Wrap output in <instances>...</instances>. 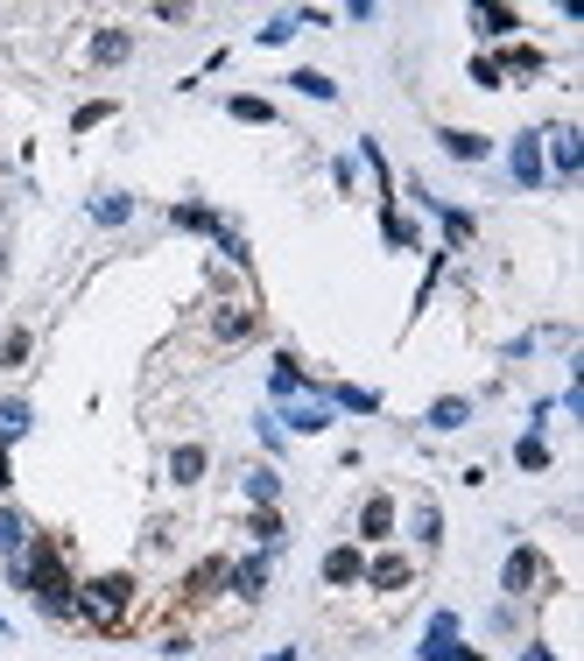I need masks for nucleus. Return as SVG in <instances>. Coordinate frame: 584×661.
Segmentation results:
<instances>
[{
  "instance_id": "1",
  "label": "nucleus",
  "mask_w": 584,
  "mask_h": 661,
  "mask_svg": "<svg viewBox=\"0 0 584 661\" xmlns=\"http://www.w3.org/2000/svg\"><path fill=\"white\" fill-rule=\"evenodd\" d=\"M78 620L99 626V634H120V626L134 620V577H120V570H107V577H85V584H78Z\"/></svg>"
},
{
  "instance_id": "2",
  "label": "nucleus",
  "mask_w": 584,
  "mask_h": 661,
  "mask_svg": "<svg viewBox=\"0 0 584 661\" xmlns=\"http://www.w3.org/2000/svg\"><path fill=\"white\" fill-rule=\"evenodd\" d=\"M500 591L507 598H535V591H549V563H543V549H514L500 563Z\"/></svg>"
},
{
  "instance_id": "3",
  "label": "nucleus",
  "mask_w": 584,
  "mask_h": 661,
  "mask_svg": "<svg viewBox=\"0 0 584 661\" xmlns=\"http://www.w3.org/2000/svg\"><path fill=\"white\" fill-rule=\"evenodd\" d=\"M543 170L557 176V184H571V176L584 170V134L577 127H549L543 134Z\"/></svg>"
},
{
  "instance_id": "4",
  "label": "nucleus",
  "mask_w": 584,
  "mask_h": 661,
  "mask_svg": "<svg viewBox=\"0 0 584 661\" xmlns=\"http://www.w3.org/2000/svg\"><path fill=\"white\" fill-rule=\"evenodd\" d=\"M275 423H282V429H296V437H318V429L332 423V401H303V395H296V401H282Z\"/></svg>"
},
{
  "instance_id": "5",
  "label": "nucleus",
  "mask_w": 584,
  "mask_h": 661,
  "mask_svg": "<svg viewBox=\"0 0 584 661\" xmlns=\"http://www.w3.org/2000/svg\"><path fill=\"white\" fill-rule=\"evenodd\" d=\"M253 338V303H219L212 310V345H247Z\"/></svg>"
},
{
  "instance_id": "6",
  "label": "nucleus",
  "mask_w": 584,
  "mask_h": 661,
  "mask_svg": "<svg viewBox=\"0 0 584 661\" xmlns=\"http://www.w3.org/2000/svg\"><path fill=\"white\" fill-rule=\"evenodd\" d=\"M514 184H529V190L549 184V170H543V134H535V127L514 134Z\"/></svg>"
},
{
  "instance_id": "7",
  "label": "nucleus",
  "mask_w": 584,
  "mask_h": 661,
  "mask_svg": "<svg viewBox=\"0 0 584 661\" xmlns=\"http://www.w3.org/2000/svg\"><path fill=\"white\" fill-rule=\"evenodd\" d=\"M261 591H268V549H253V556H239V563H233V598H239V606H253Z\"/></svg>"
},
{
  "instance_id": "8",
  "label": "nucleus",
  "mask_w": 584,
  "mask_h": 661,
  "mask_svg": "<svg viewBox=\"0 0 584 661\" xmlns=\"http://www.w3.org/2000/svg\"><path fill=\"white\" fill-rule=\"evenodd\" d=\"M366 577H373V591H401V584L415 577V563H409L401 549H381V556L366 563Z\"/></svg>"
},
{
  "instance_id": "9",
  "label": "nucleus",
  "mask_w": 584,
  "mask_h": 661,
  "mask_svg": "<svg viewBox=\"0 0 584 661\" xmlns=\"http://www.w3.org/2000/svg\"><path fill=\"white\" fill-rule=\"evenodd\" d=\"M28 542H36V528H28V514L22 507H0V563H14Z\"/></svg>"
},
{
  "instance_id": "10",
  "label": "nucleus",
  "mask_w": 584,
  "mask_h": 661,
  "mask_svg": "<svg viewBox=\"0 0 584 661\" xmlns=\"http://www.w3.org/2000/svg\"><path fill=\"white\" fill-rule=\"evenodd\" d=\"M359 535H366V542H387V535H395V500H387V492H373V500L359 507Z\"/></svg>"
},
{
  "instance_id": "11",
  "label": "nucleus",
  "mask_w": 584,
  "mask_h": 661,
  "mask_svg": "<svg viewBox=\"0 0 584 661\" xmlns=\"http://www.w3.org/2000/svg\"><path fill=\"white\" fill-rule=\"evenodd\" d=\"M28 423H36V409H28L22 395H8V401H0V450H14V444H22V437H28Z\"/></svg>"
},
{
  "instance_id": "12",
  "label": "nucleus",
  "mask_w": 584,
  "mask_h": 661,
  "mask_svg": "<svg viewBox=\"0 0 584 661\" xmlns=\"http://www.w3.org/2000/svg\"><path fill=\"white\" fill-rule=\"evenodd\" d=\"M268 395H275V401H296V395H310L303 366H296L289 352H282V359H275V373H268Z\"/></svg>"
},
{
  "instance_id": "13",
  "label": "nucleus",
  "mask_w": 584,
  "mask_h": 661,
  "mask_svg": "<svg viewBox=\"0 0 584 661\" xmlns=\"http://www.w3.org/2000/svg\"><path fill=\"white\" fill-rule=\"evenodd\" d=\"M204 464H212V458H204V444H176L170 450V478H176V486H198Z\"/></svg>"
},
{
  "instance_id": "14",
  "label": "nucleus",
  "mask_w": 584,
  "mask_h": 661,
  "mask_svg": "<svg viewBox=\"0 0 584 661\" xmlns=\"http://www.w3.org/2000/svg\"><path fill=\"white\" fill-rule=\"evenodd\" d=\"M127 219H134L127 190H99V198H92V225H107V233H113V225H127Z\"/></svg>"
},
{
  "instance_id": "15",
  "label": "nucleus",
  "mask_w": 584,
  "mask_h": 661,
  "mask_svg": "<svg viewBox=\"0 0 584 661\" xmlns=\"http://www.w3.org/2000/svg\"><path fill=\"white\" fill-rule=\"evenodd\" d=\"M127 57H134L127 28H99V36H92V64H127Z\"/></svg>"
},
{
  "instance_id": "16",
  "label": "nucleus",
  "mask_w": 584,
  "mask_h": 661,
  "mask_svg": "<svg viewBox=\"0 0 584 661\" xmlns=\"http://www.w3.org/2000/svg\"><path fill=\"white\" fill-rule=\"evenodd\" d=\"M352 577H366V549H332L324 556V584H352Z\"/></svg>"
},
{
  "instance_id": "17",
  "label": "nucleus",
  "mask_w": 584,
  "mask_h": 661,
  "mask_svg": "<svg viewBox=\"0 0 584 661\" xmlns=\"http://www.w3.org/2000/svg\"><path fill=\"white\" fill-rule=\"evenodd\" d=\"M437 141H444V148H451V155H458V162H486V155H493V141H486V134H465V127H444V134H437Z\"/></svg>"
},
{
  "instance_id": "18",
  "label": "nucleus",
  "mask_w": 584,
  "mask_h": 661,
  "mask_svg": "<svg viewBox=\"0 0 584 661\" xmlns=\"http://www.w3.org/2000/svg\"><path fill=\"white\" fill-rule=\"evenodd\" d=\"M239 492H247V500H253V507H275V500H282V478H275V472H268V464H253V472H247V478H239Z\"/></svg>"
},
{
  "instance_id": "19",
  "label": "nucleus",
  "mask_w": 584,
  "mask_h": 661,
  "mask_svg": "<svg viewBox=\"0 0 584 661\" xmlns=\"http://www.w3.org/2000/svg\"><path fill=\"white\" fill-rule=\"evenodd\" d=\"M493 71H500V78H507V71H514V78H535V71H543V50H529V42H514V50H507V57H493Z\"/></svg>"
},
{
  "instance_id": "20",
  "label": "nucleus",
  "mask_w": 584,
  "mask_h": 661,
  "mask_svg": "<svg viewBox=\"0 0 584 661\" xmlns=\"http://www.w3.org/2000/svg\"><path fill=\"white\" fill-rule=\"evenodd\" d=\"M472 423V401L465 395H444L437 409H430V429H465Z\"/></svg>"
},
{
  "instance_id": "21",
  "label": "nucleus",
  "mask_w": 584,
  "mask_h": 661,
  "mask_svg": "<svg viewBox=\"0 0 584 661\" xmlns=\"http://www.w3.org/2000/svg\"><path fill=\"white\" fill-rule=\"evenodd\" d=\"M409 528H415V549H437L444 542V514H437V507H415V521H409Z\"/></svg>"
},
{
  "instance_id": "22",
  "label": "nucleus",
  "mask_w": 584,
  "mask_h": 661,
  "mask_svg": "<svg viewBox=\"0 0 584 661\" xmlns=\"http://www.w3.org/2000/svg\"><path fill=\"white\" fill-rule=\"evenodd\" d=\"M415 661H486V654L465 648V640H423V648H415Z\"/></svg>"
},
{
  "instance_id": "23",
  "label": "nucleus",
  "mask_w": 584,
  "mask_h": 661,
  "mask_svg": "<svg viewBox=\"0 0 584 661\" xmlns=\"http://www.w3.org/2000/svg\"><path fill=\"white\" fill-rule=\"evenodd\" d=\"M514 14H507V8H472V36H514Z\"/></svg>"
},
{
  "instance_id": "24",
  "label": "nucleus",
  "mask_w": 584,
  "mask_h": 661,
  "mask_svg": "<svg viewBox=\"0 0 584 661\" xmlns=\"http://www.w3.org/2000/svg\"><path fill=\"white\" fill-rule=\"evenodd\" d=\"M332 409H352V415H373V409H381V395H373V387H332Z\"/></svg>"
},
{
  "instance_id": "25",
  "label": "nucleus",
  "mask_w": 584,
  "mask_h": 661,
  "mask_svg": "<svg viewBox=\"0 0 584 661\" xmlns=\"http://www.w3.org/2000/svg\"><path fill=\"white\" fill-rule=\"evenodd\" d=\"M170 225H184V233H212V225H219V212H212V204H176V212H170Z\"/></svg>"
},
{
  "instance_id": "26",
  "label": "nucleus",
  "mask_w": 584,
  "mask_h": 661,
  "mask_svg": "<svg viewBox=\"0 0 584 661\" xmlns=\"http://www.w3.org/2000/svg\"><path fill=\"white\" fill-rule=\"evenodd\" d=\"M226 113H233V120H253V127H268V120H275V107H268V99H253V92L226 99Z\"/></svg>"
},
{
  "instance_id": "27",
  "label": "nucleus",
  "mask_w": 584,
  "mask_h": 661,
  "mask_svg": "<svg viewBox=\"0 0 584 661\" xmlns=\"http://www.w3.org/2000/svg\"><path fill=\"white\" fill-rule=\"evenodd\" d=\"M289 85H296L303 99H338V85L324 78V71H289Z\"/></svg>"
},
{
  "instance_id": "28",
  "label": "nucleus",
  "mask_w": 584,
  "mask_h": 661,
  "mask_svg": "<svg viewBox=\"0 0 584 661\" xmlns=\"http://www.w3.org/2000/svg\"><path fill=\"white\" fill-rule=\"evenodd\" d=\"M212 239H219V253H226L233 267H247V239L233 233V219H219V225H212Z\"/></svg>"
},
{
  "instance_id": "29",
  "label": "nucleus",
  "mask_w": 584,
  "mask_h": 661,
  "mask_svg": "<svg viewBox=\"0 0 584 661\" xmlns=\"http://www.w3.org/2000/svg\"><path fill=\"white\" fill-rule=\"evenodd\" d=\"M296 28H303V22H296V14H275V22H268V28H261V36H253V42H261V50H282V42H289Z\"/></svg>"
},
{
  "instance_id": "30",
  "label": "nucleus",
  "mask_w": 584,
  "mask_h": 661,
  "mask_svg": "<svg viewBox=\"0 0 584 661\" xmlns=\"http://www.w3.org/2000/svg\"><path fill=\"white\" fill-rule=\"evenodd\" d=\"M437 219H444V233H451V247H465V239H472V212H458V204H437Z\"/></svg>"
},
{
  "instance_id": "31",
  "label": "nucleus",
  "mask_w": 584,
  "mask_h": 661,
  "mask_svg": "<svg viewBox=\"0 0 584 661\" xmlns=\"http://www.w3.org/2000/svg\"><path fill=\"white\" fill-rule=\"evenodd\" d=\"M514 464H521V472H543V464H549V444H543V437H521V444H514Z\"/></svg>"
},
{
  "instance_id": "32",
  "label": "nucleus",
  "mask_w": 584,
  "mask_h": 661,
  "mask_svg": "<svg viewBox=\"0 0 584 661\" xmlns=\"http://www.w3.org/2000/svg\"><path fill=\"white\" fill-rule=\"evenodd\" d=\"M253 542H261V549H275V542H282V521H275V507H253Z\"/></svg>"
},
{
  "instance_id": "33",
  "label": "nucleus",
  "mask_w": 584,
  "mask_h": 661,
  "mask_svg": "<svg viewBox=\"0 0 584 661\" xmlns=\"http://www.w3.org/2000/svg\"><path fill=\"white\" fill-rule=\"evenodd\" d=\"M28 345H36L28 330H8V338H0V366H22V359H28Z\"/></svg>"
},
{
  "instance_id": "34",
  "label": "nucleus",
  "mask_w": 584,
  "mask_h": 661,
  "mask_svg": "<svg viewBox=\"0 0 584 661\" xmlns=\"http://www.w3.org/2000/svg\"><path fill=\"white\" fill-rule=\"evenodd\" d=\"M423 640H458V612L437 606V612H430V634H423Z\"/></svg>"
},
{
  "instance_id": "35",
  "label": "nucleus",
  "mask_w": 584,
  "mask_h": 661,
  "mask_svg": "<svg viewBox=\"0 0 584 661\" xmlns=\"http://www.w3.org/2000/svg\"><path fill=\"white\" fill-rule=\"evenodd\" d=\"M99 120H113V99H92V107H78V113H71V127H99Z\"/></svg>"
},
{
  "instance_id": "36",
  "label": "nucleus",
  "mask_w": 584,
  "mask_h": 661,
  "mask_svg": "<svg viewBox=\"0 0 584 661\" xmlns=\"http://www.w3.org/2000/svg\"><path fill=\"white\" fill-rule=\"evenodd\" d=\"M253 437H261V450H282V444H289V437H282V423H275V415H261V423H253Z\"/></svg>"
},
{
  "instance_id": "37",
  "label": "nucleus",
  "mask_w": 584,
  "mask_h": 661,
  "mask_svg": "<svg viewBox=\"0 0 584 661\" xmlns=\"http://www.w3.org/2000/svg\"><path fill=\"white\" fill-rule=\"evenodd\" d=\"M0 492H14V464H8V450H0Z\"/></svg>"
},
{
  "instance_id": "38",
  "label": "nucleus",
  "mask_w": 584,
  "mask_h": 661,
  "mask_svg": "<svg viewBox=\"0 0 584 661\" xmlns=\"http://www.w3.org/2000/svg\"><path fill=\"white\" fill-rule=\"evenodd\" d=\"M521 661H557V654H549V648H543V640H535V648H529V654H521Z\"/></svg>"
},
{
  "instance_id": "39",
  "label": "nucleus",
  "mask_w": 584,
  "mask_h": 661,
  "mask_svg": "<svg viewBox=\"0 0 584 661\" xmlns=\"http://www.w3.org/2000/svg\"><path fill=\"white\" fill-rule=\"evenodd\" d=\"M268 661H296V648H275V654H268Z\"/></svg>"
},
{
  "instance_id": "40",
  "label": "nucleus",
  "mask_w": 584,
  "mask_h": 661,
  "mask_svg": "<svg viewBox=\"0 0 584 661\" xmlns=\"http://www.w3.org/2000/svg\"><path fill=\"white\" fill-rule=\"evenodd\" d=\"M0 267H8V247H0Z\"/></svg>"
},
{
  "instance_id": "41",
  "label": "nucleus",
  "mask_w": 584,
  "mask_h": 661,
  "mask_svg": "<svg viewBox=\"0 0 584 661\" xmlns=\"http://www.w3.org/2000/svg\"><path fill=\"white\" fill-rule=\"evenodd\" d=\"M0 212H8V204H0Z\"/></svg>"
}]
</instances>
